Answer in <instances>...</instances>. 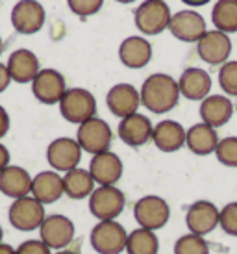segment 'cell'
I'll list each match as a JSON object with an SVG mask.
<instances>
[{"instance_id":"cell-1","label":"cell","mask_w":237,"mask_h":254,"mask_svg":"<svg viewBox=\"0 0 237 254\" xmlns=\"http://www.w3.org/2000/svg\"><path fill=\"white\" fill-rule=\"evenodd\" d=\"M141 104L147 108L150 113L161 115L169 113L178 106L180 100V89L178 80L165 72H154L143 82L139 89Z\"/></svg>"},{"instance_id":"cell-2","label":"cell","mask_w":237,"mask_h":254,"mask_svg":"<svg viewBox=\"0 0 237 254\" xmlns=\"http://www.w3.org/2000/svg\"><path fill=\"white\" fill-rule=\"evenodd\" d=\"M59 113L67 123L82 125L97 117V99L84 87H70L59 100Z\"/></svg>"},{"instance_id":"cell-3","label":"cell","mask_w":237,"mask_h":254,"mask_svg":"<svg viewBox=\"0 0 237 254\" xmlns=\"http://www.w3.org/2000/svg\"><path fill=\"white\" fill-rule=\"evenodd\" d=\"M89 241L97 254H120L126 251L128 232L118 221H98L91 230Z\"/></svg>"},{"instance_id":"cell-4","label":"cell","mask_w":237,"mask_h":254,"mask_svg":"<svg viewBox=\"0 0 237 254\" xmlns=\"http://www.w3.org/2000/svg\"><path fill=\"white\" fill-rule=\"evenodd\" d=\"M124 206L126 197L117 186H97L89 197V212L98 221H117Z\"/></svg>"},{"instance_id":"cell-5","label":"cell","mask_w":237,"mask_h":254,"mask_svg":"<svg viewBox=\"0 0 237 254\" xmlns=\"http://www.w3.org/2000/svg\"><path fill=\"white\" fill-rule=\"evenodd\" d=\"M171 7L165 0H145L133 13L135 26L145 36H158L169 28L171 22Z\"/></svg>"},{"instance_id":"cell-6","label":"cell","mask_w":237,"mask_h":254,"mask_svg":"<svg viewBox=\"0 0 237 254\" xmlns=\"http://www.w3.org/2000/svg\"><path fill=\"white\" fill-rule=\"evenodd\" d=\"M133 219H135L139 228L158 232L171 219V206L163 197L145 195L133 206Z\"/></svg>"},{"instance_id":"cell-7","label":"cell","mask_w":237,"mask_h":254,"mask_svg":"<svg viewBox=\"0 0 237 254\" xmlns=\"http://www.w3.org/2000/svg\"><path fill=\"white\" fill-rule=\"evenodd\" d=\"M76 141L84 152H89L91 156H95L110 150L113 141V132L104 119L93 117V119L78 125Z\"/></svg>"},{"instance_id":"cell-8","label":"cell","mask_w":237,"mask_h":254,"mask_svg":"<svg viewBox=\"0 0 237 254\" xmlns=\"http://www.w3.org/2000/svg\"><path fill=\"white\" fill-rule=\"evenodd\" d=\"M39 240L50 249V251H63L72 243L76 236V226L67 215L52 213L47 215L43 225L39 226Z\"/></svg>"},{"instance_id":"cell-9","label":"cell","mask_w":237,"mask_h":254,"mask_svg":"<svg viewBox=\"0 0 237 254\" xmlns=\"http://www.w3.org/2000/svg\"><path fill=\"white\" fill-rule=\"evenodd\" d=\"M7 217H9V225L13 228L21 232H32L43 225L47 213H45V204L28 195V197L17 198L11 202Z\"/></svg>"},{"instance_id":"cell-10","label":"cell","mask_w":237,"mask_h":254,"mask_svg":"<svg viewBox=\"0 0 237 254\" xmlns=\"http://www.w3.org/2000/svg\"><path fill=\"white\" fill-rule=\"evenodd\" d=\"M82 147L72 137H58L47 148V162L56 173H69L76 169L82 160Z\"/></svg>"},{"instance_id":"cell-11","label":"cell","mask_w":237,"mask_h":254,"mask_svg":"<svg viewBox=\"0 0 237 254\" xmlns=\"http://www.w3.org/2000/svg\"><path fill=\"white\" fill-rule=\"evenodd\" d=\"M169 32L178 41L183 43H198L202 36L208 32L206 19L195 9H181L178 13H173L169 22Z\"/></svg>"},{"instance_id":"cell-12","label":"cell","mask_w":237,"mask_h":254,"mask_svg":"<svg viewBox=\"0 0 237 254\" xmlns=\"http://www.w3.org/2000/svg\"><path fill=\"white\" fill-rule=\"evenodd\" d=\"M47 19L45 7L37 0H19L11 9V24L22 36L37 34Z\"/></svg>"},{"instance_id":"cell-13","label":"cell","mask_w":237,"mask_h":254,"mask_svg":"<svg viewBox=\"0 0 237 254\" xmlns=\"http://www.w3.org/2000/svg\"><path fill=\"white\" fill-rule=\"evenodd\" d=\"M65 91H67L65 76L59 71H56V69H41L39 74L32 82L34 97L41 104H47V106L59 104V100L63 99Z\"/></svg>"},{"instance_id":"cell-14","label":"cell","mask_w":237,"mask_h":254,"mask_svg":"<svg viewBox=\"0 0 237 254\" xmlns=\"http://www.w3.org/2000/svg\"><path fill=\"white\" fill-rule=\"evenodd\" d=\"M196 52L208 65H224L232 54V39L219 30H208L196 43Z\"/></svg>"},{"instance_id":"cell-15","label":"cell","mask_w":237,"mask_h":254,"mask_svg":"<svg viewBox=\"0 0 237 254\" xmlns=\"http://www.w3.org/2000/svg\"><path fill=\"white\" fill-rule=\"evenodd\" d=\"M219 212L221 208H217L209 200H196L187 208L185 213V226L191 234L196 236H208L215 228H219Z\"/></svg>"},{"instance_id":"cell-16","label":"cell","mask_w":237,"mask_h":254,"mask_svg":"<svg viewBox=\"0 0 237 254\" xmlns=\"http://www.w3.org/2000/svg\"><path fill=\"white\" fill-rule=\"evenodd\" d=\"M117 132H118L120 141L124 143V145L137 148V147L147 145L148 141H152L154 125L147 115H143V113L137 112V113H133V115L124 117V119H120Z\"/></svg>"},{"instance_id":"cell-17","label":"cell","mask_w":237,"mask_h":254,"mask_svg":"<svg viewBox=\"0 0 237 254\" xmlns=\"http://www.w3.org/2000/svg\"><path fill=\"white\" fill-rule=\"evenodd\" d=\"M89 173L97 186H117V182L122 178L124 165L115 152L106 150L91 158Z\"/></svg>"},{"instance_id":"cell-18","label":"cell","mask_w":237,"mask_h":254,"mask_svg":"<svg viewBox=\"0 0 237 254\" xmlns=\"http://www.w3.org/2000/svg\"><path fill=\"white\" fill-rule=\"evenodd\" d=\"M106 106L115 117L124 119L128 115L137 113L141 106V95L132 84H115L106 95Z\"/></svg>"},{"instance_id":"cell-19","label":"cell","mask_w":237,"mask_h":254,"mask_svg":"<svg viewBox=\"0 0 237 254\" xmlns=\"http://www.w3.org/2000/svg\"><path fill=\"white\" fill-rule=\"evenodd\" d=\"M6 67L9 71L11 82H17V84H32L34 78L41 71L37 56L28 49H19L11 52Z\"/></svg>"},{"instance_id":"cell-20","label":"cell","mask_w":237,"mask_h":254,"mask_svg":"<svg viewBox=\"0 0 237 254\" xmlns=\"http://www.w3.org/2000/svg\"><path fill=\"white\" fill-rule=\"evenodd\" d=\"M118 60L128 69H143L152 60V45L143 36H130L118 47Z\"/></svg>"},{"instance_id":"cell-21","label":"cell","mask_w":237,"mask_h":254,"mask_svg":"<svg viewBox=\"0 0 237 254\" xmlns=\"http://www.w3.org/2000/svg\"><path fill=\"white\" fill-rule=\"evenodd\" d=\"M178 89L183 99L202 102L211 91V76L200 67H187L178 78Z\"/></svg>"},{"instance_id":"cell-22","label":"cell","mask_w":237,"mask_h":254,"mask_svg":"<svg viewBox=\"0 0 237 254\" xmlns=\"http://www.w3.org/2000/svg\"><path fill=\"white\" fill-rule=\"evenodd\" d=\"M41 204H52L58 202L65 195L63 193V177L56 171H41L32 178V193Z\"/></svg>"},{"instance_id":"cell-23","label":"cell","mask_w":237,"mask_h":254,"mask_svg":"<svg viewBox=\"0 0 237 254\" xmlns=\"http://www.w3.org/2000/svg\"><path fill=\"white\" fill-rule=\"evenodd\" d=\"M32 178L34 177H30L28 171L19 165H7L4 171H0V193L13 200L28 197L32 193Z\"/></svg>"},{"instance_id":"cell-24","label":"cell","mask_w":237,"mask_h":254,"mask_svg":"<svg viewBox=\"0 0 237 254\" xmlns=\"http://www.w3.org/2000/svg\"><path fill=\"white\" fill-rule=\"evenodd\" d=\"M185 128L178 121L165 119L154 125L152 143L161 152H176L185 145Z\"/></svg>"},{"instance_id":"cell-25","label":"cell","mask_w":237,"mask_h":254,"mask_svg":"<svg viewBox=\"0 0 237 254\" xmlns=\"http://www.w3.org/2000/svg\"><path fill=\"white\" fill-rule=\"evenodd\" d=\"M200 119L209 127H224L234 115V104L226 95H209L200 102Z\"/></svg>"},{"instance_id":"cell-26","label":"cell","mask_w":237,"mask_h":254,"mask_svg":"<svg viewBox=\"0 0 237 254\" xmlns=\"http://www.w3.org/2000/svg\"><path fill=\"white\" fill-rule=\"evenodd\" d=\"M185 145L196 156L215 154V148L219 145V134L215 128L206 123H196L185 132Z\"/></svg>"},{"instance_id":"cell-27","label":"cell","mask_w":237,"mask_h":254,"mask_svg":"<svg viewBox=\"0 0 237 254\" xmlns=\"http://www.w3.org/2000/svg\"><path fill=\"white\" fill-rule=\"evenodd\" d=\"M95 188H97V184L91 177L89 169L76 167L63 175V193L72 200L89 198Z\"/></svg>"},{"instance_id":"cell-28","label":"cell","mask_w":237,"mask_h":254,"mask_svg":"<svg viewBox=\"0 0 237 254\" xmlns=\"http://www.w3.org/2000/svg\"><path fill=\"white\" fill-rule=\"evenodd\" d=\"M126 253L128 254H158L160 253V240L158 234L147 228H133L128 232L126 241Z\"/></svg>"},{"instance_id":"cell-29","label":"cell","mask_w":237,"mask_h":254,"mask_svg":"<svg viewBox=\"0 0 237 254\" xmlns=\"http://www.w3.org/2000/svg\"><path fill=\"white\" fill-rule=\"evenodd\" d=\"M211 22L224 34H237V0H219L211 9Z\"/></svg>"},{"instance_id":"cell-30","label":"cell","mask_w":237,"mask_h":254,"mask_svg":"<svg viewBox=\"0 0 237 254\" xmlns=\"http://www.w3.org/2000/svg\"><path fill=\"white\" fill-rule=\"evenodd\" d=\"M175 254H209V245L204 236L183 234L175 241Z\"/></svg>"},{"instance_id":"cell-31","label":"cell","mask_w":237,"mask_h":254,"mask_svg":"<svg viewBox=\"0 0 237 254\" xmlns=\"http://www.w3.org/2000/svg\"><path fill=\"white\" fill-rule=\"evenodd\" d=\"M215 156L219 163H223L224 167L237 169V135H228V137L219 139Z\"/></svg>"},{"instance_id":"cell-32","label":"cell","mask_w":237,"mask_h":254,"mask_svg":"<svg viewBox=\"0 0 237 254\" xmlns=\"http://www.w3.org/2000/svg\"><path fill=\"white\" fill-rule=\"evenodd\" d=\"M219 85L226 97H237V62H226L219 69Z\"/></svg>"},{"instance_id":"cell-33","label":"cell","mask_w":237,"mask_h":254,"mask_svg":"<svg viewBox=\"0 0 237 254\" xmlns=\"http://www.w3.org/2000/svg\"><path fill=\"white\" fill-rule=\"evenodd\" d=\"M219 228L228 236L237 238V202H228L219 212Z\"/></svg>"},{"instance_id":"cell-34","label":"cell","mask_w":237,"mask_h":254,"mask_svg":"<svg viewBox=\"0 0 237 254\" xmlns=\"http://www.w3.org/2000/svg\"><path fill=\"white\" fill-rule=\"evenodd\" d=\"M67 4L70 11L78 17H91L102 9L104 0H67Z\"/></svg>"},{"instance_id":"cell-35","label":"cell","mask_w":237,"mask_h":254,"mask_svg":"<svg viewBox=\"0 0 237 254\" xmlns=\"http://www.w3.org/2000/svg\"><path fill=\"white\" fill-rule=\"evenodd\" d=\"M17 254H52L41 240H26L17 247Z\"/></svg>"},{"instance_id":"cell-36","label":"cell","mask_w":237,"mask_h":254,"mask_svg":"<svg viewBox=\"0 0 237 254\" xmlns=\"http://www.w3.org/2000/svg\"><path fill=\"white\" fill-rule=\"evenodd\" d=\"M9 132V115H7L6 108L0 106V139Z\"/></svg>"},{"instance_id":"cell-37","label":"cell","mask_w":237,"mask_h":254,"mask_svg":"<svg viewBox=\"0 0 237 254\" xmlns=\"http://www.w3.org/2000/svg\"><path fill=\"white\" fill-rule=\"evenodd\" d=\"M11 84V76H9V71L4 64H0V93H4L7 89V85Z\"/></svg>"},{"instance_id":"cell-38","label":"cell","mask_w":237,"mask_h":254,"mask_svg":"<svg viewBox=\"0 0 237 254\" xmlns=\"http://www.w3.org/2000/svg\"><path fill=\"white\" fill-rule=\"evenodd\" d=\"M9 165V150L0 143V171H4Z\"/></svg>"},{"instance_id":"cell-39","label":"cell","mask_w":237,"mask_h":254,"mask_svg":"<svg viewBox=\"0 0 237 254\" xmlns=\"http://www.w3.org/2000/svg\"><path fill=\"white\" fill-rule=\"evenodd\" d=\"M185 6H191V7H200V6H206L209 0H181Z\"/></svg>"},{"instance_id":"cell-40","label":"cell","mask_w":237,"mask_h":254,"mask_svg":"<svg viewBox=\"0 0 237 254\" xmlns=\"http://www.w3.org/2000/svg\"><path fill=\"white\" fill-rule=\"evenodd\" d=\"M0 254H17V249H13L7 243H0Z\"/></svg>"},{"instance_id":"cell-41","label":"cell","mask_w":237,"mask_h":254,"mask_svg":"<svg viewBox=\"0 0 237 254\" xmlns=\"http://www.w3.org/2000/svg\"><path fill=\"white\" fill-rule=\"evenodd\" d=\"M54 254H78V253H74V251H67V249H63V251H56Z\"/></svg>"},{"instance_id":"cell-42","label":"cell","mask_w":237,"mask_h":254,"mask_svg":"<svg viewBox=\"0 0 237 254\" xmlns=\"http://www.w3.org/2000/svg\"><path fill=\"white\" fill-rule=\"evenodd\" d=\"M115 2H118V4H132L133 0H115Z\"/></svg>"},{"instance_id":"cell-43","label":"cell","mask_w":237,"mask_h":254,"mask_svg":"<svg viewBox=\"0 0 237 254\" xmlns=\"http://www.w3.org/2000/svg\"><path fill=\"white\" fill-rule=\"evenodd\" d=\"M2 240H4V230H2V226H0V243H2Z\"/></svg>"},{"instance_id":"cell-44","label":"cell","mask_w":237,"mask_h":254,"mask_svg":"<svg viewBox=\"0 0 237 254\" xmlns=\"http://www.w3.org/2000/svg\"><path fill=\"white\" fill-rule=\"evenodd\" d=\"M2 49H4V43H2V37H0V54H2Z\"/></svg>"}]
</instances>
